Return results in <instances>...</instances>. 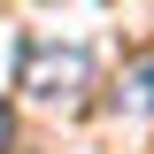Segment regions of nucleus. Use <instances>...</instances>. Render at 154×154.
<instances>
[{
    "mask_svg": "<svg viewBox=\"0 0 154 154\" xmlns=\"http://www.w3.org/2000/svg\"><path fill=\"white\" fill-rule=\"evenodd\" d=\"M123 100H131V108H139V116H154V54H146V62H139V69H131V77H123Z\"/></svg>",
    "mask_w": 154,
    "mask_h": 154,
    "instance_id": "2",
    "label": "nucleus"
},
{
    "mask_svg": "<svg viewBox=\"0 0 154 154\" xmlns=\"http://www.w3.org/2000/svg\"><path fill=\"white\" fill-rule=\"evenodd\" d=\"M16 146V116H8V100H0V154Z\"/></svg>",
    "mask_w": 154,
    "mask_h": 154,
    "instance_id": "3",
    "label": "nucleus"
},
{
    "mask_svg": "<svg viewBox=\"0 0 154 154\" xmlns=\"http://www.w3.org/2000/svg\"><path fill=\"white\" fill-rule=\"evenodd\" d=\"M16 85H23L31 100H46V108H62V100H77L85 85H93V54L69 46V38H23Z\"/></svg>",
    "mask_w": 154,
    "mask_h": 154,
    "instance_id": "1",
    "label": "nucleus"
}]
</instances>
